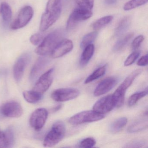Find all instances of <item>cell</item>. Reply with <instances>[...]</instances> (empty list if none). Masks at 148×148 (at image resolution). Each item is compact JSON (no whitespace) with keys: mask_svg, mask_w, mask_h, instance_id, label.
Masks as SVG:
<instances>
[{"mask_svg":"<svg viewBox=\"0 0 148 148\" xmlns=\"http://www.w3.org/2000/svg\"><path fill=\"white\" fill-rule=\"evenodd\" d=\"M148 54H146V55L143 56L141 57L137 63V64L139 66H145L148 64Z\"/></svg>","mask_w":148,"mask_h":148,"instance_id":"cell-35","label":"cell"},{"mask_svg":"<svg viewBox=\"0 0 148 148\" xmlns=\"http://www.w3.org/2000/svg\"><path fill=\"white\" fill-rule=\"evenodd\" d=\"M96 143V140L93 138H86L80 142L79 143V147L82 148H92L95 145Z\"/></svg>","mask_w":148,"mask_h":148,"instance_id":"cell-31","label":"cell"},{"mask_svg":"<svg viewBox=\"0 0 148 148\" xmlns=\"http://www.w3.org/2000/svg\"><path fill=\"white\" fill-rule=\"evenodd\" d=\"M148 0H131L125 3L123 7L125 11H130L146 4Z\"/></svg>","mask_w":148,"mask_h":148,"instance_id":"cell-28","label":"cell"},{"mask_svg":"<svg viewBox=\"0 0 148 148\" xmlns=\"http://www.w3.org/2000/svg\"><path fill=\"white\" fill-rule=\"evenodd\" d=\"M13 133L8 129L5 132L0 131V148H10L14 142Z\"/></svg>","mask_w":148,"mask_h":148,"instance_id":"cell-17","label":"cell"},{"mask_svg":"<svg viewBox=\"0 0 148 148\" xmlns=\"http://www.w3.org/2000/svg\"><path fill=\"white\" fill-rule=\"evenodd\" d=\"M79 7L90 10L94 6V0H75Z\"/></svg>","mask_w":148,"mask_h":148,"instance_id":"cell-30","label":"cell"},{"mask_svg":"<svg viewBox=\"0 0 148 148\" xmlns=\"http://www.w3.org/2000/svg\"><path fill=\"white\" fill-rule=\"evenodd\" d=\"M79 94V91L75 88H60L53 92L51 97L54 101L63 102L76 98Z\"/></svg>","mask_w":148,"mask_h":148,"instance_id":"cell-8","label":"cell"},{"mask_svg":"<svg viewBox=\"0 0 148 148\" xmlns=\"http://www.w3.org/2000/svg\"><path fill=\"white\" fill-rule=\"evenodd\" d=\"M33 9L30 6L24 7L20 11L18 16L11 24V29L17 30L25 27L32 18Z\"/></svg>","mask_w":148,"mask_h":148,"instance_id":"cell-6","label":"cell"},{"mask_svg":"<svg viewBox=\"0 0 148 148\" xmlns=\"http://www.w3.org/2000/svg\"><path fill=\"white\" fill-rule=\"evenodd\" d=\"M48 115L46 109L42 108L37 109L33 112L30 117V125L35 130H40L45 125Z\"/></svg>","mask_w":148,"mask_h":148,"instance_id":"cell-9","label":"cell"},{"mask_svg":"<svg viewBox=\"0 0 148 148\" xmlns=\"http://www.w3.org/2000/svg\"><path fill=\"white\" fill-rule=\"evenodd\" d=\"M127 123V119L125 117H121L116 119L110 126V131L113 134L118 133L126 125Z\"/></svg>","mask_w":148,"mask_h":148,"instance_id":"cell-20","label":"cell"},{"mask_svg":"<svg viewBox=\"0 0 148 148\" xmlns=\"http://www.w3.org/2000/svg\"><path fill=\"white\" fill-rule=\"evenodd\" d=\"M133 36V33H129L119 40L113 47V51L118 52L123 50L128 45L129 41L131 39Z\"/></svg>","mask_w":148,"mask_h":148,"instance_id":"cell-22","label":"cell"},{"mask_svg":"<svg viewBox=\"0 0 148 148\" xmlns=\"http://www.w3.org/2000/svg\"><path fill=\"white\" fill-rule=\"evenodd\" d=\"M62 0H49L45 12L43 14L40 24V30L44 32L51 27L60 17Z\"/></svg>","mask_w":148,"mask_h":148,"instance_id":"cell-1","label":"cell"},{"mask_svg":"<svg viewBox=\"0 0 148 148\" xmlns=\"http://www.w3.org/2000/svg\"><path fill=\"white\" fill-rule=\"evenodd\" d=\"M131 22V19L129 16L123 18L119 22L115 31V35L116 37L123 35L126 32L130 27Z\"/></svg>","mask_w":148,"mask_h":148,"instance_id":"cell-19","label":"cell"},{"mask_svg":"<svg viewBox=\"0 0 148 148\" xmlns=\"http://www.w3.org/2000/svg\"><path fill=\"white\" fill-rule=\"evenodd\" d=\"M142 71L141 69H137L132 72L115 91L112 95L115 107L119 108L123 105L126 90L131 85L135 78L141 73Z\"/></svg>","mask_w":148,"mask_h":148,"instance_id":"cell-3","label":"cell"},{"mask_svg":"<svg viewBox=\"0 0 148 148\" xmlns=\"http://www.w3.org/2000/svg\"><path fill=\"white\" fill-rule=\"evenodd\" d=\"M1 114L10 118H18L22 116L23 110L21 105L15 101H10L4 103L1 108Z\"/></svg>","mask_w":148,"mask_h":148,"instance_id":"cell-11","label":"cell"},{"mask_svg":"<svg viewBox=\"0 0 148 148\" xmlns=\"http://www.w3.org/2000/svg\"><path fill=\"white\" fill-rule=\"evenodd\" d=\"M98 32H92L84 36L80 43V47L84 49L87 46L92 44L94 40L97 37Z\"/></svg>","mask_w":148,"mask_h":148,"instance_id":"cell-26","label":"cell"},{"mask_svg":"<svg viewBox=\"0 0 148 148\" xmlns=\"http://www.w3.org/2000/svg\"><path fill=\"white\" fill-rule=\"evenodd\" d=\"M72 41L69 39H63L55 47L51 53L52 58H58L71 52L73 49Z\"/></svg>","mask_w":148,"mask_h":148,"instance_id":"cell-14","label":"cell"},{"mask_svg":"<svg viewBox=\"0 0 148 148\" xmlns=\"http://www.w3.org/2000/svg\"><path fill=\"white\" fill-rule=\"evenodd\" d=\"M117 83V79L115 77H109L102 80L99 84L94 91L96 97L101 96L109 92Z\"/></svg>","mask_w":148,"mask_h":148,"instance_id":"cell-15","label":"cell"},{"mask_svg":"<svg viewBox=\"0 0 148 148\" xmlns=\"http://www.w3.org/2000/svg\"><path fill=\"white\" fill-rule=\"evenodd\" d=\"M115 107L112 95L103 97L96 102L93 110L97 113L104 114L111 111Z\"/></svg>","mask_w":148,"mask_h":148,"instance_id":"cell-12","label":"cell"},{"mask_svg":"<svg viewBox=\"0 0 148 148\" xmlns=\"http://www.w3.org/2000/svg\"><path fill=\"white\" fill-rule=\"evenodd\" d=\"M54 69L51 68L40 76L36 82L33 90L43 95L50 88L53 81Z\"/></svg>","mask_w":148,"mask_h":148,"instance_id":"cell-10","label":"cell"},{"mask_svg":"<svg viewBox=\"0 0 148 148\" xmlns=\"http://www.w3.org/2000/svg\"><path fill=\"white\" fill-rule=\"evenodd\" d=\"M0 12L2 14L3 21L6 23L10 22L12 19V12L9 5L6 2H2L1 5Z\"/></svg>","mask_w":148,"mask_h":148,"instance_id":"cell-23","label":"cell"},{"mask_svg":"<svg viewBox=\"0 0 148 148\" xmlns=\"http://www.w3.org/2000/svg\"><path fill=\"white\" fill-rule=\"evenodd\" d=\"M140 54V52L138 51L133 52L131 54H130V56L125 61L124 65L125 66H129L133 64L138 58Z\"/></svg>","mask_w":148,"mask_h":148,"instance_id":"cell-32","label":"cell"},{"mask_svg":"<svg viewBox=\"0 0 148 148\" xmlns=\"http://www.w3.org/2000/svg\"><path fill=\"white\" fill-rule=\"evenodd\" d=\"M144 145V143L141 141H132L129 143L126 147L129 148H135V147H141Z\"/></svg>","mask_w":148,"mask_h":148,"instance_id":"cell-36","label":"cell"},{"mask_svg":"<svg viewBox=\"0 0 148 148\" xmlns=\"http://www.w3.org/2000/svg\"><path fill=\"white\" fill-rule=\"evenodd\" d=\"M113 19V16L110 15L105 16L92 23V27L93 30L98 31L110 23Z\"/></svg>","mask_w":148,"mask_h":148,"instance_id":"cell-24","label":"cell"},{"mask_svg":"<svg viewBox=\"0 0 148 148\" xmlns=\"http://www.w3.org/2000/svg\"><path fill=\"white\" fill-rule=\"evenodd\" d=\"M117 0H105V3L107 5H113L116 2Z\"/></svg>","mask_w":148,"mask_h":148,"instance_id":"cell-37","label":"cell"},{"mask_svg":"<svg viewBox=\"0 0 148 148\" xmlns=\"http://www.w3.org/2000/svg\"><path fill=\"white\" fill-rule=\"evenodd\" d=\"M48 62L47 59L45 57H40L38 59L31 71L30 74L31 79L33 80L35 79L39 76L41 71H43L44 68L45 67Z\"/></svg>","mask_w":148,"mask_h":148,"instance_id":"cell-16","label":"cell"},{"mask_svg":"<svg viewBox=\"0 0 148 148\" xmlns=\"http://www.w3.org/2000/svg\"><path fill=\"white\" fill-rule=\"evenodd\" d=\"M144 39V36L143 35H139L136 37L132 41V47L134 50H136L140 47V45Z\"/></svg>","mask_w":148,"mask_h":148,"instance_id":"cell-34","label":"cell"},{"mask_svg":"<svg viewBox=\"0 0 148 148\" xmlns=\"http://www.w3.org/2000/svg\"><path fill=\"white\" fill-rule=\"evenodd\" d=\"M61 105H59L58 106H56L55 108H54V109H53V110H54V111H58V110H59L60 109V107H61Z\"/></svg>","mask_w":148,"mask_h":148,"instance_id":"cell-38","label":"cell"},{"mask_svg":"<svg viewBox=\"0 0 148 148\" xmlns=\"http://www.w3.org/2000/svg\"><path fill=\"white\" fill-rule=\"evenodd\" d=\"M65 132V126L64 123L60 121L55 122L46 136L43 145L45 147L54 146L63 139Z\"/></svg>","mask_w":148,"mask_h":148,"instance_id":"cell-4","label":"cell"},{"mask_svg":"<svg viewBox=\"0 0 148 148\" xmlns=\"http://www.w3.org/2000/svg\"><path fill=\"white\" fill-rule=\"evenodd\" d=\"M106 71V67L105 65L103 66L98 68L86 78L84 84H89L101 77L104 75Z\"/></svg>","mask_w":148,"mask_h":148,"instance_id":"cell-25","label":"cell"},{"mask_svg":"<svg viewBox=\"0 0 148 148\" xmlns=\"http://www.w3.org/2000/svg\"><path fill=\"white\" fill-rule=\"evenodd\" d=\"M103 114L93 110L85 111L77 113L69 119V122L73 125H79L84 123L99 121L104 118Z\"/></svg>","mask_w":148,"mask_h":148,"instance_id":"cell-5","label":"cell"},{"mask_svg":"<svg viewBox=\"0 0 148 148\" xmlns=\"http://www.w3.org/2000/svg\"><path fill=\"white\" fill-rule=\"evenodd\" d=\"M147 127V120L145 121L144 120L140 119L130 125L128 129V131L130 132H136L142 130Z\"/></svg>","mask_w":148,"mask_h":148,"instance_id":"cell-29","label":"cell"},{"mask_svg":"<svg viewBox=\"0 0 148 148\" xmlns=\"http://www.w3.org/2000/svg\"><path fill=\"white\" fill-rule=\"evenodd\" d=\"M80 60V65L82 67L86 66L92 58L95 51V47L91 44L84 48Z\"/></svg>","mask_w":148,"mask_h":148,"instance_id":"cell-18","label":"cell"},{"mask_svg":"<svg viewBox=\"0 0 148 148\" xmlns=\"http://www.w3.org/2000/svg\"><path fill=\"white\" fill-rule=\"evenodd\" d=\"M92 13L90 10L78 8L74 9L68 18L66 25L67 30H71L79 22L90 18Z\"/></svg>","mask_w":148,"mask_h":148,"instance_id":"cell-7","label":"cell"},{"mask_svg":"<svg viewBox=\"0 0 148 148\" xmlns=\"http://www.w3.org/2000/svg\"><path fill=\"white\" fill-rule=\"evenodd\" d=\"M43 39V35L40 34H35L31 36L30 41L34 45H38L41 43Z\"/></svg>","mask_w":148,"mask_h":148,"instance_id":"cell-33","label":"cell"},{"mask_svg":"<svg viewBox=\"0 0 148 148\" xmlns=\"http://www.w3.org/2000/svg\"><path fill=\"white\" fill-rule=\"evenodd\" d=\"M64 32L63 30L57 29L46 36L36 48L35 52L38 55L45 56L51 53L56 46L63 40Z\"/></svg>","mask_w":148,"mask_h":148,"instance_id":"cell-2","label":"cell"},{"mask_svg":"<svg viewBox=\"0 0 148 148\" xmlns=\"http://www.w3.org/2000/svg\"><path fill=\"white\" fill-rule=\"evenodd\" d=\"M30 59L28 54H25L19 58L14 64L13 68V75L16 82H19L24 75L25 68Z\"/></svg>","mask_w":148,"mask_h":148,"instance_id":"cell-13","label":"cell"},{"mask_svg":"<svg viewBox=\"0 0 148 148\" xmlns=\"http://www.w3.org/2000/svg\"><path fill=\"white\" fill-rule=\"evenodd\" d=\"M23 97L28 103H35L38 102L42 97V95L34 90L25 91L23 93Z\"/></svg>","mask_w":148,"mask_h":148,"instance_id":"cell-21","label":"cell"},{"mask_svg":"<svg viewBox=\"0 0 148 148\" xmlns=\"http://www.w3.org/2000/svg\"><path fill=\"white\" fill-rule=\"evenodd\" d=\"M147 94V90L134 93L129 98L128 100V105L129 106H132L135 105L137 103L138 101L146 96Z\"/></svg>","mask_w":148,"mask_h":148,"instance_id":"cell-27","label":"cell"}]
</instances>
